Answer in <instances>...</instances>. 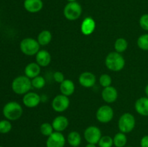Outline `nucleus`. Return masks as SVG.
I'll return each instance as SVG.
<instances>
[{"instance_id": "nucleus-20", "label": "nucleus", "mask_w": 148, "mask_h": 147, "mask_svg": "<svg viewBox=\"0 0 148 147\" xmlns=\"http://www.w3.org/2000/svg\"><path fill=\"white\" fill-rule=\"evenodd\" d=\"M75 86L74 82L70 79H64L60 84V91L62 95L65 96H71L75 92Z\"/></svg>"}, {"instance_id": "nucleus-37", "label": "nucleus", "mask_w": 148, "mask_h": 147, "mask_svg": "<svg viewBox=\"0 0 148 147\" xmlns=\"http://www.w3.org/2000/svg\"><path fill=\"white\" fill-rule=\"evenodd\" d=\"M125 147H132V146H125Z\"/></svg>"}, {"instance_id": "nucleus-34", "label": "nucleus", "mask_w": 148, "mask_h": 147, "mask_svg": "<svg viewBox=\"0 0 148 147\" xmlns=\"http://www.w3.org/2000/svg\"><path fill=\"white\" fill-rule=\"evenodd\" d=\"M85 147H97L96 144H88L86 145Z\"/></svg>"}, {"instance_id": "nucleus-10", "label": "nucleus", "mask_w": 148, "mask_h": 147, "mask_svg": "<svg viewBox=\"0 0 148 147\" xmlns=\"http://www.w3.org/2000/svg\"><path fill=\"white\" fill-rule=\"evenodd\" d=\"M66 143L65 137L62 132L54 131L46 141V147H64Z\"/></svg>"}, {"instance_id": "nucleus-30", "label": "nucleus", "mask_w": 148, "mask_h": 147, "mask_svg": "<svg viewBox=\"0 0 148 147\" xmlns=\"http://www.w3.org/2000/svg\"><path fill=\"white\" fill-rule=\"evenodd\" d=\"M99 83L101 86L103 88L107 87L111 85L112 83V79H111V76L106 74H103L101 75L99 78Z\"/></svg>"}, {"instance_id": "nucleus-15", "label": "nucleus", "mask_w": 148, "mask_h": 147, "mask_svg": "<svg viewBox=\"0 0 148 147\" xmlns=\"http://www.w3.org/2000/svg\"><path fill=\"white\" fill-rule=\"evenodd\" d=\"M95 22L92 17H86L84 19L81 24V32L85 35H90L95 30Z\"/></svg>"}, {"instance_id": "nucleus-19", "label": "nucleus", "mask_w": 148, "mask_h": 147, "mask_svg": "<svg viewBox=\"0 0 148 147\" xmlns=\"http://www.w3.org/2000/svg\"><path fill=\"white\" fill-rule=\"evenodd\" d=\"M40 66L37 63H28L25 68V74L30 79H33L37 76L40 75Z\"/></svg>"}, {"instance_id": "nucleus-36", "label": "nucleus", "mask_w": 148, "mask_h": 147, "mask_svg": "<svg viewBox=\"0 0 148 147\" xmlns=\"http://www.w3.org/2000/svg\"><path fill=\"white\" fill-rule=\"evenodd\" d=\"M69 2H74V1H76L77 0H67Z\"/></svg>"}, {"instance_id": "nucleus-33", "label": "nucleus", "mask_w": 148, "mask_h": 147, "mask_svg": "<svg viewBox=\"0 0 148 147\" xmlns=\"http://www.w3.org/2000/svg\"><path fill=\"white\" fill-rule=\"evenodd\" d=\"M140 146L148 147V135H144L140 141Z\"/></svg>"}, {"instance_id": "nucleus-24", "label": "nucleus", "mask_w": 148, "mask_h": 147, "mask_svg": "<svg viewBox=\"0 0 148 147\" xmlns=\"http://www.w3.org/2000/svg\"><path fill=\"white\" fill-rule=\"evenodd\" d=\"M128 48V42L127 40L123 37H119V38L116 39L114 43V48L115 50L118 53H121L125 51Z\"/></svg>"}, {"instance_id": "nucleus-6", "label": "nucleus", "mask_w": 148, "mask_h": 147, "mask_svg": "<svg viewBox=\"0 0 148 147\" xmlns=\"http://www.w3.org/2000/svg\"><path fill=\"white\" fill-rule=\"evenodd\" d=\"M82 7L77 1L69 2L64 9V15L70 21L77 20L82 14Z\"/></svg>"}, {"instance_id": "nucleus-14", "label": "nucleus", "mask_w": 148, "mask_h": 147, "mask_svg": "<svg viewBox=\"0 0 148 147\" xmlns=\"http://www.w3.org/2000/svg\"><path fill=\"white\" fill-rule=\"evenodd\" d=\"M136 112L142 116H148V97H143L137 99L134 104Z\"/></svg>"}, {"instance_id": "nucleus-31", "label": "nucleus", "mask_w": 148, "mask_h": 147, "mask_svg": "<svg viewBox=\"0 0 148 147\" xmlns=\"http://www.w3.org/2000/svg\"><path fill=\"white\" fill-rule=\"evenodd\" d=\"M140 25L143 30L148 31V14L141 16L140 19Z\"/></svg>"}, {"instance_id": "nucleus-23", "label": "nucleus", "mask_w": 148, "mask_h": 147, "mask_svg": "<svg viewBox=\"0 0 148 147\" xmlns=\"http://www.w3.org/2000/svg\"><path fill=\"white\" fill-rule=\"evenodd\" d=\"M114 145L116 147H125L127 143V137L126 133L122 132H119L114 135Z\"/></svg>"}, {"instance_id": "nucleus-29", "label": "nucleus", "mask_w": 148, "mask_h": 147, "mask_svg": "<svg viewBox=\"0 0 148 147\" xmlns=\"http://www.w3.org/2000/svg\"><path fill=\"white\" fill-rule=\"evenodd\" d=\"M12 130V124L8 120H2L0 121V133H7Z\"/></svg>"}, {"instance_id": "nucleus-32", "label": "nucleus", "mask_w": 148, "mask_h": 147, "mask_svg": "<svg viewBox=\"0 0 148 147\" xmlns=\"http://www.w3.org/2000/svg\"><path fill=\"white\" fill-rule=\"evenodd\" d=\"M53 79L55 82H58V83H62L64 80V76L63 73L61 71H56L53 74Z\"/></svg>"}, {"instance_id": "nucleus-16", "label": "nucleus", "mask_w": 148, "mask_h": 147, "mask_svg": "<svg viewBox=\"0 0 148 147\" xmlns=\"http://www.w3.org/2000/svg\"><path fill=\"white\" fill-rule=\"evenodd\" d=\"M36 61L40 67H46L50 64L51 61V56L47 50H40L36 55Z\"/></svg>"}, {"instance_id": "nucleus-4", "label": "nucleus", "mask_w": 148, "mask_h": 147, "mask_svg": "<svg viewBox=\"0 0 148 147\" xmlns=\"http://www.w3.org/2000/svg\"><path fill=\"white\" fill-rule=\"evenodd\" d=\"M40 44L37 40H35L32 37H26L24 38L20 44V50L22 53L26 56H32L37 54L40 50Z\"/></svg>"}, {"instance_id": "nucleus-22", "label": "nucleus", "mask_w": 148, "mask_h": 147, "mask_svg": "<svg viewBox=\"0 0 148 147\" xmlns=\"http://www.w3.org/2000/svg\"><path fill=\"white\" fill-rule=\"evenodd\" d=\"M67 141L72 147H78L81 144L82 138L77 131H71L67 136Z\"/></svg>"}, {"instance_id": "nucleus-7", "label": "nucleus", "mask_w": 148, "mask_h": 147, "mask_svg": "<svg viewBox=\"0 0 148 147\" xmlns=\"http://www.w3.org/2000/svg\"><path fill=\"white\" fill-rule=\"evenodd\" d=\"M96 119L102 123H108L114 118V112L109 105H102L96 112Z\"/></svg>"}, {"instance_id": "nucleus-28", "label": "nucleus", "mask_w": 148, "mask_h": 147, "mask_svg": "<svg viewBox=\"0 0 148 147\" xmlns=\"http://www.w3.org/2000/svg\"><path fill=\"white\" fill-rule=\"evenodd\" d=\"M99 147H112L114 146V140L109 135H103L98 142Z\"/></svg>"}, {"instance_id": "nucleus-18", "label": "nucleus", "mask_w": 148, "mask_h": 147, "mask_svg": "<svg viewBox=\"0 0 148 147\" xmlns=\"http://www.w3.org/2000/svg\"><path fill=\"white\" fill-rule=\"evenodd\" d=\"M42 0H25L24 7L28 12L37 13L43 8Z\"/></svg>"}, {"instance_id": "nucleus-26", "label": "nucleus", "mask_w": 148, "mask_h": 147, "mask_svg": "<svg viewBox=\"0 0 148 147\" xmlns=\"http://www.w3.org/2000/svg\"><path fill=\"white\" fill-rule=\"evenodd\" d=\"M31 83L33 87L38 89H40L45 86V85H46V80H45V79L43 76H40V75H38L36 77L31 79Z\"/></svg>"}, {"instance_id": "nucleus-17", "label": "nucleus", "mask_w": 148, "mask_h": 147, "mask_svg": "<svg viewBox=\"0 0 148 147\" xmlns=\"http://www.w3.org/2000/svg\"><path fill=\"white\" fill-rule=\"evenodd\" d=\"M51 124L55 131L62 132L66 130L69 125V120L64 115H59L53 120Z\"/></svg>"}, {"instance_id": "nucleus-9", "label": "nucleus", "mask_w": 148, "mask_h": 147, "mask_svg": "<svg viewBox=\"0 0 148 147\" xmlns=\"http://www.w3.org/2000/svg\"><path fill=\"white\" fill-rule=\"evenodd\" d=\"M69 104H70V101H69V97L61 94V95H56L53 98L51 102V106L53 110L56 112H62L69 108Z\"/></svg>"}, {"instance_id": "nucleus-21", "label": "nucleus", "mask_w": 148, "mask_h": 147, "mask_svg": "<svg viewBox=\"0 0 148 147\" xmlns=\"http://www.w3.org/2000/svg\"><path fill=\"white\" fill-rule=\"evenodd\" d=\"M52 40V34L49 30H45L40 32L37 37V40L40 46H45L49 45Z\"/></svg>"}, {"instance_id": "nucleus-27", "label": "nucleus", "mask_w": 148, "mask_h": 147, "mask_svg": "<svg viewBox=\"0 0 148 147\" xmlns=\"http://www.w3.org/2000/svg\"><path fill=\"white\" fill-rule=\"evenodd\" d=\"M53 131L54 130H53V126H52V124L49 123V122H43L40 126V133L44 136L49 137L51 134L54 132Z\"/></svg>"}, {"instance_id": "nucleus-5", "label": "nucleus", "mask_w": 148, "mask_h": 147, "mask_svg": "<svg viewBox=\"0 0 148 147\" xmlns=\"http://www.w3.org/2000/svg\"><path fill=\"white\" fill-rule=\"evenodd\" d=\"M136 125L135 118L132 114L125 112L121 115L118 121V127L120 132L129 133L134 130Z\"/></svg>"}, {"instance_id": "nucleus-2", "label": "nucleus", "mask_w": 148, "mask_h": 147, "mask_svg": "<svg viewBox=\"0 0 148 147\" xmlns=\"http://www.w3.org/2000/svg\"><path fill=\"white\" fill-rule=\"evenodd\" d=\"M23 113V108L15 101L7 102L3 108V115L8 120H17L20 118Z\"/></svg>"}, {"instance_id": "nucleus-12", "label": "nucleus", "mask_w": 148, "mask_h": 147, "mask_svg": "<svg viewBox=\"0 0 148 147\" xmlns=\"http://www.w3.org/2000/svg\"><path fill=\"white\" fill-rule=\"evenodd\" d=\"M96 82V77L92 72H82L79 76V83L83 87L90 88L95 85Z\"/></svg>"}, {"instance_id": "nucleus-13", "label": "nucleus", "mask_w": 148, "mask_h": 147, "mask_svg": "<svg viewBox=\"0 0 148 147\" xmlns=\"http://www.w3.org/2000/svg\"><path fill=\"white\" fill-rule=\"evenodd\" d=\"M101 97L103 101H105L106 103H113L118 98V92L114 86H107L103 89Z\"/></svg>"}, {"instance_id": "nucleus-8", "label": "nucleus", "mask_w": 148, "mask_h": 147, "mask_svg": "<svg viewBox=\"0 0 148 147\" xmlns=\"http://www.w3.org/2000/svg\"><path fill=\"white\" fill-rule=\"evenodd\" d=\"M101 137L102 133L101 130L95 125L88 127L84 131V138L88 144H98Z\"/></svg>"}, {"instance_id": "nucleus-3", "label": "nucleus", "mask_w": 148, "mask_h": 147, "mask_svg": "<svg viewBox=\"0 0 148 147\" xmlns=\"http://www.w3.org/2000/svg\"><path fill=\"white\" fill-rule=\"evenodd\" d=\"M32 87L31 80L25 75L17 76L12 82V89L17 95H25Z\"/></svg>"}, {"instance_id": "nucleus-38", "label": "nucleus", "mask_w": 148, "mask_h": 147, "mask_svg": "<svg viewBox=\"0 0 148 147\" xmlns=\"http://www.w3.org/2000/svg\"><path fill=\"white\" fill-rule=\"evenodd\" d=\"M0 147H3V146H0Z\"/></svg>"}, {"instance_id": "nucleus-25", "label": "nucleus", "mask_w": 148, "mask_h": 147, "mask_svg": "<svg viewBox=\"0 0 148 147\" xmlns=\"http://www.w3.org/2000/svg\"><path fill=\"white\" fill-rule=\"evenodd\" d=\"M137 46L141 50H148V33L140 35L137 39Z\"/></svg>"}, {"instance_id": "nucleus-11", "label": "nucleus", "mask_w": 148, "mask_h": 147, "mask_svg": "<svg viewBox=\"0 0 148 147\" xmlns=\"http://www.w3.org/2000/svg\"><path fill=\"white\" fill-rule=\"evenodd\" d=\"M23 102L27 108H34L40 104V97L36 92H29L23 96Z\"/></svg>"}, {"instance_id": "nucleus-1", "label": "nucleus", "mask_w": 148, "mask_h": 147, "mask_svg": "<svg viewBox=\"0 0 148 147\" xmlns=\"http://www.w3.org/2000/svg\"><path fill=\"white\" fill-rule=\"evenodd\" d=\"M105 63L108 69L112 71H119L125 66V59L121 53L116 51L111 52L107 55Z\"/></svg>"}, {"instance_id": "nucleus-35", "label": "nucleus", "mask_w": 148, "mask_h": 147, "mask_svg": "<svg viewBox=\"0 0 148 147\" xmlns=\"http://www.w3.org/2000/svg\"><path fill=\"white\" fill-rule=\"evenodd\" d=\"M145 92L146 97H148V84L147 85H146L145 89Z\"/></svg>"}]
</instances>
